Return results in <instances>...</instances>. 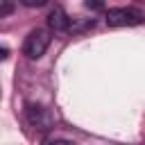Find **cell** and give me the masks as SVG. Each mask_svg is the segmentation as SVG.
Instances as JSON below:
<instances>
[{"label":"cell","instance_id":"1","mask_svg":"<svg viewBox=\"0 0 145 145\" xmlns=\"http://www.w3.org/2000/svg\"><path fill=\"white\" fill-rule=\"evenodd\" d=\"M143 23V14L138 9H127V7H116L106 11V25L109 27H131Z\"/></svg>","mask_w":145,"mask_h":145},{"label":"cell","instance_id":"2","mask_svg":"<svg viewBox=\"0 0 145 145\" xmlns=\"http://www.w3.org/2000/svg\"><path fill=\"white\" fill-rule=\"evenodd\" d=\"M48 45H50V34H48L45 29H34V32H29V36L25 39L23 52H25L27 59H41V57L45 54Z\"/></svg>","mask_w":145,"mask_h":145},{"label":"cell","instance_id":"3","mask_svg":"<svg viewBox=\"0 0 145 145\" xmlns=\"http://www.w3.org/2000/svg\"><path fill=\"white\" fill-rule=\"evenodd\" d=\"M27 120H29V125H34L39 129H50V125H52L50 113L43 106H34V104L27 106Z\"/></svg>","mask_w":145,"mask_h":145},{"label":"cell","instance_id":"4","mask_svg":"<svg viewBox=\"0 0 145 145\" xmlns=\"http://www.w3.org/2000/svg\"><path fill=\"white\" fill-rule=\"evenodd\" d=\"M48 27L54 29V32H66V29H70V18L66 16V11H63L61 7H54V9L50 11V16H48Z\"/></svg>","mask_w":145,"mask_h":145},{"label":"cell","instance_id":"5","mask_svg":"<svg viewBox=\"0 0 145 145\" xmlns=\"http://www.w3.org/2000/svg\"><path fill=\"white\" fill-rule=\"evenodd\" d=\"M25 7H43V5H48L50 0H20Z\"/></svg>","mask_w":145,"mask_h":145},{"label":"cell","instance_id":"6","mask_svg":"<svg viewBox=\"0 0 145 145\" xmlns=\"http://www.w3.org/2000/svg\"><path fill=\"white\" fill-rule=\"evenodd\" d=\"M86 7H93V9H102V2H100V0H86Z\"/></svg>","mask_w":145,"mask_h":145},{"label":"cell","instance_id":"7","mask_svg":"<svg viewBox=\"0 0 145 145\" xmlns=\"http://www.w3.org/2000/svg\"><path fill=\"white\" fill-rule=\"evenodd\" d=\"M9 9H11L9 0H2V16H5V14H9Z\"/></svg>","mask_w":145,"mask_h":145}]
</instances>
